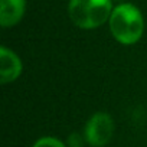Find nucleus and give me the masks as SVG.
Returning <instances> with one entry per match:
<instances>
[{"instance_id": "nucleus-1", "label": "nucleus", "mask_w": 147, "mask_h": 147, "mask_svg": "<svg viewBox=\"0 0 147 147\" xmlns=\"http://www.w3.org/2000/svg\"><path fill=\"white\" fill-rule=\"evenodd\" d=\"M110 30L123 45H134L140 40L144 30L141 12L133 5H120L113 9L110 16Z\"/></svg>"}, {"instance_id": "nucleus-2", "label": "nucleus", "mask_w": 147, "mask_h": 147, "mask_svg": "<svg viewBox=\"0 0 147 147\" xmlns=\"http://www.w3.org/2000/svg\"><path fill=\"white\" fill-rule=\"evenodd\" d=\"M113 13L111 0H71L68 15L81 29H95L110 20Z\"/></svg>"}, {"instance_id": "nucleus-3", "label": "nucleus", "mask_w": 147, "mask_h": 147, "mask_svg": "<svg viewBox=\"0 0 147 147\" xmlns=\"http://www.w3.org/2000/svg\"><path fill=\"white\" fill-rule=\"evenodd\" d=\"M114 133V121L107 113H95L85 125V140L94 147L105 146Z\"/></svg>"}, {"instance_id": "nucleus-4", "label": "nucleus", "mask_w": 147, "mask_h": 147, "mask_svg": "<svg viewBox=\"0 0 147 147\" xmlns=\"http://www.w3.org/2000/svg\"><path fill=\"white\" fill-rule=\"evenodd\" d=\"M23 65L20 58L6 46H2L0 49V74H2V84H9L13 82L19 78L22 74Z\"/></svg>"}, {"instance_id": "nucleus-5", "label": "nucleus", "mask_w": 147, "mask_h": 147, "mask_svg": "<svg viewBox=\"0 0 147 147\" xmlns=\"http://www.w3.org/2000/svg\"><path fill=\"white\" fill-rule=\"evenodd\" d=\"M26 9L25 0H0V25L10 28L18 25Z\"/></svg>"}, {"instance_id": "nucleus-6", "label": "nucleus", "mask_w": 147, "mask_h": 147, "mask_svg": "<svg viewBox=\"0 0 147 147\" xmlns=\"http://www.w3.org/2000/svg\"><path fill=\"white\" fill-rule=\"evenodd\" d=\"M33 147H66V146L55 137H42L33 144Z\"/></svg>"}]
</instances>
